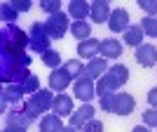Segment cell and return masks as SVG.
Here are the masks:
<instances>
[{
  "instance_id": "cell-1",
  "label": "cell",
  "mask_w": 157,
  "mask_h": 132,
  "mask_svg": "<svg viewBox=\"0 0 157 132\" xmlns=\"http://www.w3.org/2000/svg\"><path fill=\"white\" fill-rule=\"evenodd\" d=\"M28 47V33H24L17 24L2 26L0 31V80L5 85H21L31 76L28 66L31 57L26 54Z\"/></svg>"
},
{
  "instance_id": "cell-2",
  "label": "cell",
  "mask_w": 157,
  "mask_h": 132,
  "mask_svg": "<svg viewBox=\"0 0 157 132\" xmlns=\"http://www.w3.org/2000/svg\"><path fill=\"white\" fill-rule=\"evenodd\" d=\"M49 33H47L45 24H40V21H35L31 26V31H28V47H31L33 52H38V54H45L49 52L52 47H49Z\"/></svg>"
},
{
  "instance_id": "cell-3",
  "label": "cell",
  "mask_w": 157,
  "mask_h": 132,
  "mask_svg": "<svg viewBox=\"0 0 157 132\" xmlns=\"http://www.w3.org/2000/svg\"><path fill=\"white\" fill-rule=\"evenodd\" d=\"M54 97H56V94H52V90H38L33 97H28L26 104L31 106V111L35 113V118H38V116L47 113L54 106Z\"/></svg>"
},
{
  "instance_id": "cell-4",
  "label": "cell",
  "mask_w": 157,
  "mask_h": 132,
  "mask_svg": "<svg viewBox=\"0 0 157 132\" xmlns=\"http://www.w3.org/2000/svg\"><path fill=\"white\" fill-rule=\"evenodd\" d=\"M122 87V83H120V78L115 76V73L108 68V71L98 78V85H96V97L103 99V97H113V94H117V90Z\"/></svg>"
},
{
  "instance_id": "cell-5",
  "label": "cell",
  "mask_w": 157,
  "mask_h": 132,
  "mask_svg": "<svg viewBox=\"0 0 157 132\" xmlns=\"http://www.w3.org/2000/svg\"><path fill=\"white\" fill-rule=\"evenodd\" d=\"M73 94L78 99H82V104H89L94 99V94H96V85L92 83V78L89 76H80V78H75V83H73Z\"/></svg>"
},
{
  "instance_id": "cell-6",
  "label": "cell",
  "mask_w": 157,
  "mask_h": 132,
  "mask_svg": "<svg viewBox=\"0 0 157 132\" xmlns=\"http://www.w3.org/2000/svg\"><path fill=\"white\" fill-rule=\"evenodd\" d=\"M45 28H47V33H49V38H52V40H61L66 35V31H68V17H66V12L52 14V17L47 19Z\"/></svg>"
},
{
  "instance_id": "cell-7",
  "label": "cell",
  "mask_w": 157,
  "mask_h": 132,
  "mask_svg": "<svg viewBox=\"0 0 157 132\" xmlns=\"http://www.w3.org/2000/svg\"><path fill=\"white\" fill-rule=\"evenodd\" d=\"M71 71L66 68V66H59V68H54L52 73H49V90H54V92H66V87L71 85Z\"/></svg>"
},
{
  "instance_id": "cell-8",
  "label": "cell",
  "mask_w": 157,
  "mask_h": 132,
  "mask_svg": "<svg viewBox=\"0 0 157 132\" xmlns=\"http://www.w3.org/2000/svg\"><path fill=\"white\" fill-rule=\"evenodd\" d=\"M134 106H136V101H134V97L129 92H117L115 94V101H113V113L124 118V116H129L134 111Z\"/></svg>"
},
{
  "instance_id": "cell-9",
  "label": "cell",
  "mask_w": 157,
  "mask_h": 132,
  "mask_svg": "<svg viewBox=\"0 0 157 132\" xmlns=\"http://www.w3.org/2000/svg\"><path fill=\"white\" fill-rule=\"evenodd\" d=\"M136 61L143 68H150V66L157 64V47L155 45H148V43H143L141 47H136Z\"/></svg>"
},
{
  "instance_id": "cell-10",
  "label": "cell",
  "mask_w": 157,
  "mask_h": 132,
  "mask_svg": "<svg viewBox=\"0 0 157 132\" xmlns=\"http://www.w3.org/2000/svg\"><path fill=\"white\" fill-rule=\"evenodd\" d=\"M108 28H110L113 33H120V31H127V28H129V12H127L124 7L113 10L110 19H108Z\"/></svg>"
},
{
  "instance_id": "cell-11",
  "label": "cell",
  "mask_w": 157,
  "mask_h": 132,
  "mask_svg": "<svg viewBox=\"0 0 157 132\" xmlns=\"http://www.w3.org/2000/svg\"><path fill=\"white\" fill-rule=\"evenodd\" d=\"M89 120H94V106L92 104H82L78 111L71 116V125L73 127H85Z\"/></svg>"
},
{
  "instance_id": "cell-12",
  "label": "cell",
  "mask_w": 157,
  "mask_h": 132,
  "mask_svg": "<svg viewBox=\"0 0 157 132\" xmlns=\"http://www.w3.org/2000/svg\"><path fill=\"white\" fill-rule=\"evenodd\" d=\"M52 111L56 113L59 118H63V116H71V113H73V97H68L66 92H59L56 97H54Z\"/></svg>"
},
{
  "instance_id": "cell-13",
  "label": "cell",
  "mask_w": 157,
  "mask_h": 132,
  "mask_svg": "<svg viewBox=\"0 0 157 132\" xmlns=\"http://www.w3.org/2000/svg\"><path fill=\"white\" fill-rule=\"evenodd\" d=\"M110 14H113V10H110V5L105 2V0H94L92 2V21H96V24H103V21H108L110 19Z\"/></svg>"
},
{
  "instance_id": "cell-14",
  "label": "cell",
  "mask_w": 157,
  "mask_h": 132,
  "mask_svg": "<svg viewBox=\"0 0 157 132\" xmlns=\"http://www.w3.org/2000/svg\"><path fill=\"white\" fill-rule=\"evenodd\" d=\"M98 52H101V40H96V38H89V40L78 43V54L82 57V59H94Z\"/></svg>"
},
{
  "instance_id": "cell-15",
  "label": "cell",
  "mask_w": 157,
  "mask_h": 132,
  "mask_svg": "<svg viewBox=\"0 0 157 132\" xmlns=\"http://www.w3.org/2000/svg\"><path fill=\"white\" fill-rule=\"evenodd\" d=\"M101 54H103V59H120V57H122V45H120V40L103 38L101 40Z\"/></svg>"
},
{
  "instance_id": "cell-16",
  "label": "cell",
  "mask_w": 157,
  "mask_h": 132,
  "mask_svg": "<svg viewBox=\"0 0 157 132\" xmlns=\"http://www.w3.org/2000/svg\"><path fill=\"white\" fill-rule=\"evenodd\" d=\"M24 97H26V90H24L21 85H17V83H12V85H5V90H2V109H5L7 101L19 104Z\"/></svg>"
},
{
  "instance_id": "cell-17",
  "label": "cell",
  "mask_w": 157,
  "mask_h": 132,
  "mask_svg": "<svg viewBox=\"0 0 157 132\" xmlns=\"http://www.w3.org/2000/svg\"><path fill=\"white\" fill-rule=\"evenodd\" d=\"M68 14L78 21H85L92 14V5H87L85 0H73V2H68Z\"/></svg>"
},
{
  "instance_id": "cell-18",
  "label": "cell",
  "mask_w": 157,
  "mask_h": 132,
  "mask_svg": "<svg viewBox=\"0 0 157 132\" xmlns=\"http://www.w3.org/2000/svg\"><path fill=\"white\" fill-rule=\"evenodd\" d=\"M40 132H63V123L56 113L52 116H42L40 118Z\"/></svg>"
},
{
  "instance_id": "cell-19",
  "label": "cell",
  "mask_w": 157,
  "mask_h": 132,
  "mask_svg": "<svg viewBox=\"0 0 157 132\" xmlns=\"http://www.w3.org/2000/svg\"><path fill=\"white\" fill-rule=\"evenodd\" d=\"M143 28H141V24H134V26H129L124 31V43L131 47H141V40H143Z\"/></svg>"
},
{
  "instance_id": "cell-20",
  "label": "cell",
  "mask_w": 157,
  "mask_h": 132,
  "mask_svg": "<svg viewBox=\"0 0 157 132\" xmlns=\"http://www.w3.org/2000/svg\"><path fill=\"white\" fill-rule=\"evenodd\" d=\"M71 33L82 43V40L92 38V26H89L87 21H73V24H71Z\"/></svg>"
},
{
  "instance_id": "cell-21",
  "label": "cell",
  "mask_w": 157,
  "mask_h": 132,
  "mask_svg": "<svg viewBox=\"0 0 157 132\" xmlns=\"http://www.w3.org/2000/svg\"><path fill=\"white\" fill-rule=\"evenodd\" d=\"M33 123V118L28 116V113H24L19 109V111H10V116H7V125H17V127H28Z\"/></svg>"
},
{
  "instance_id": "cell-22",
  "label": "cell",
  "mask_w": 157,
  "mask_h": 132,
  "mask_svg": "<svg viewBox=\"0 0 157 132\" xmlns=\"http://www.w3.org/2000/svg\"><path fill=\"white\" fill-rule=\"evenodd\" d=\"M105 73V59H92L89 64H87V76L89 78H101Z\"/></svg>"
},
{
  "instance_id": "cell-23",
  "label": "cell",
  "mask_w": 157,
  "mask_h": 132,
  "mask_svg": "<svg viewBox=\"0 0 157 132\" xmlns=\"http://www.w3.org/2000/svg\"><path fill=\"white\" fill-rule=\"evenodd\" d=\"M0 14H2V21H5V26L14 24V21H17V17H19V12H17V10H14L10 2H2V5H0Z\"/></svg>"
},
{
  "instance_id": "cell-24",
  "label": "cell",
  "mask_w": 157,
  "mask_h": 132,
  "mask_svg": "<svg viewBox=\"0 0 157 132\" xmlns=\"http://www.w3.org/2000/svg\"><path fill=\"white\" fill-rule=\"evenodd\" d=\"M42 61H45V66H49V68H59L61 66V54L56 52V50H49V52H45L42 54Z\"/></svg>"
},
{
  "instance_id": "cell-25",
  "label": "cell",
  "mask_w": 157,
  "mask_h": 132,
  "mask_svg": "<svg viewBox=\"0 0 157 132\" xmlns=\"http://www.w3.org/2000/svg\"><path fill=\"white\" fill-rule=\"evenodd\" d=\"M141 28H143L145 35L157 38V19H155V17H145V19H141Z\"/></svg>"
},
{
  "instance_id": "cell-26",
  "label": "cell",
  "mask_w": 157,
  "mask_h": 132,
  "mask_svg": "<svg viewBox=\"0 0 157 132\" xmlns=\"http://www.w3.org/2000/svg\"><path fill=\"white\" fill-rule=\"evenodd\" d=\"M66 68L71 71V76H73V78H80V76H85V73H87V68H85L82 64H80L78 59H71V61H66Z\"/></svg>"
},
{
  "instance_id": "cell-27",
  "label": "cell",
  "mask_w": 157,
  "mask_h": 132,
  "mask_svg": "<svg viewBox=\"0 0 157 132\" xmlns=\"http://www.w3.org/2000/svg\"><path fill=\"white\" fill-rule=\"evenodd\" d=\"M21 87L26 90V94H35L40 90V80H38V76H28L24 83H21Z\"/></svg>"
},
{
  "instance_id": "cell-28",
  "label": "cell",
  "mask_w": 157,
  "mask_h": 132,
  "mask_svg": "<svg viewBox=\"0 0 157 132\" xmlns=\"http://www.w3.org/2000/svg\"><path fill=\"white\" fill-rule=\"evenodd\" d=\"M110 71L120 78V83H122V85H124L127 80H129V68H127L124 64H115V66H110Z\"/></svg>"
},
{
  "instance_id": "cell-29",
  "label": "cell",
  "mask_w": 157,
  "mask_h": 132,
  "mask_svg": "<svg viewBox=\"0 0 157 132\" xmlns=\"http://www.w3.org/2000/svg\"><path fill=\"white\" fill-rule=\"evenodd\" d=\"M138 7H141L148 17H155L157 14V0H138Z\"/></svg>"
},
{
  "instance_id": "cell-30",
  "label": "cell",
  "mask_w": 157,
  "mask_h": 132,
  "mask_svg": "<svg viewBox=\"0 0 157 132\" xmlns=\"http://www.w3.org/2000/svg\"><path fill=\"white\" fill-rule=\"evenodd\" d=\"M42 10H45L49 17L56 12H61V0H42Z\"/></svg>"
},
{
  "instance_id": "cell-31",
  "label": "cell",
  "mask_w": 157,
  "mask_h": 132,
  "mask_svg": "<svg viewBox=\"0 0 157 132\" xmlns=\"http://www.w3.org/2000/svg\"><path fill=\"white\" fill-rule=\"evenodd\" d=\"M143 123H145V125L157 127V109H148V111L143 113Z\"/></svg>"
},
{
  "instance_id": "cell-32",
  "label": "cell",
  "mask_w": 157,
  "mask_h": 132,
  "mask_svg": "<svg viewBox=\"0 0 157 132\" xmlns=\"http://www.w3.org/2000/svg\"><path fill=\"white\" fill-rule=\"evenodd\" d=\"M82 130L85 132H103V123H101V120H89Z\"/></svg>"
},
{
  "instance_id": "cell-33",
  "label": "cell",
  "mask_w": 157,
  "mask_h": 132,
  "mask_svg": "<svg viewBox=\"0 0 157 132\" xmlns=\"http://www.w3.org/2000/svg\"><path fill=\"white\" fill-rule=\"evenodd\" d=\"M10 5H12L17 12H28V10H31V2H28V0H12Z\"/></svg>"
},
{
  "instance_id": "cell-34",
  "label": "cell",
  "mask_w": 157,
  "mask_h": 132,
  "mask_svg": "<svg viewBox=\"0 0 157 132\" xmlns=\"http://www.w3.org/2000/svg\"><path fill=\"white\" fill-rule=\"evenodd\" d=\"M148 101H150L152 109H157V87H152L150 92H148Z\"/></svg>"
},
{
  "instance_id": "cell-35",
  "label": "cell",
  "mask_w": 157,
  "mask_h": 132,
  "mask_svg": "<svg viewBox=\"0 0 157 132\" xmlns=\"http://www.w3.org/2000/svg\"><path fill=\"white\" fill-rule=\"evenodd\" d=\"M7 132H26V127H17V125H7Z\"/></svg>"
},
{
  "instance_id": "cell-36",
  "label": "cell",
  "mask_w": 157,
  "mask_h": 132,
  "mask_svg": "<svg viewBox=\"0 0 157 132\" xmlns=\"http://www.w3.org/2000/svg\"><path fill=\"white\" fill-rule=\"evenodd\" d=\"M131 132H150V130H148V127H141V125H136V127H134Z\"/></svg>"
},
{
  "instance_id": "cell-37",
  "label": "cell",
  "mask_w": 157,
  "mask_h": 132,
  "mask_svg": "<svg viewBox=\"0 0 157 132\" xmlns=\"http://www.w3.org/2000/svg\"><path fill=\"white\" fill-rule=\"evenodd\" d=\"M63 132H78V127H73V125H68V127H63Z\"/></svg>"
},
{
  "instance_id": "cell-38",
  "label": "cell",
  "mask_w": 157,
  "mask_h": 132,
  "mask_svg": "<svg viewBox=\"0 0 157 132\" xmlns=\"http://www.w3.org/2000/svg\"><path fill=\"white\" fill-rule=\"evenodd\" d=\"M2 132H7V127H5V130H2Z\"/></svg>"
}]
</instances>
